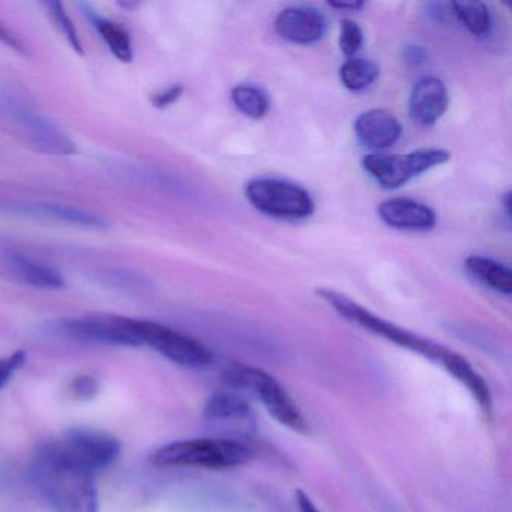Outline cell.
<instances>
[{
  "instance_id": "1",
  "label": "cell",
  "mask_w": 512,
  "mask_h": 512,
  "mask_svg": "<svg viewBox=\"0 0 512 512\" xmlns=\"http://www.w3.org/2000/svg\"><path fill=\"white\" fill-rule=\"evenodd\" d=\"M31 478L56 512H98L94 473L71 461L56 442L38 449Z\"/></svg>"
},
{
  "instance_id": "2",
  "label": "cell",
  "mask_w": 512,
  "mask_h": 512,
  "mask_svg": "<svg viewBox=\"0 0 512 512\" xmlns=\"http://www.w3.org/2000/svg\"><path fill=\"white\" fill-rule=\"evenodd\" d=\"M316 293L326 304L331 305L341 317L355 323L359 328L365 329L371 334L379 335V337L385 338V340L391 341V343L397 344L403 349L410 350V352L419 353V355L425 356V358L431 359L437 364H445L449 356L454 353V350L448 349L442 344L434 343V341L421 337L415 332L407 331V329L401 328V326L395 325V323L389 322L383 317L376 316V314L371 313L370 310L362 307L358 302L350 299L349 296L337 292V290L317 289Z\"/></svg>"
},
{
  "instance_id": "3",
  "label": "cell",
  "mask_w": 512,
  "mask_h": 512,
  "mask_svg": "<svg viewBox=\"0 0 512 512\" xmlns=\"http://www.w3.org/2000/svg\"><path fill=\"white\" fill-rule=\"evenodd\" d=\"M254 452L242 440L191 439L169 443L157 449L152 461L161 467H197L226 470L244 466L253 460Z\"/></svg>"
},
{
  "instance_id": "4",
  "label": "cell",
  "mask_w": 512,
  "mask_h": 512,
  "mask_svg": "<svg viewBox=\"0 0 512 512\" xmlns=\"http://www.w3.org/2000/svg\"><path fill=\"white\" fill-rule=\"evenodd\" d=\"M226 380L233 388L248 389L265 406L269 415L284 427L298 433H308L310 427L307 419L295 401L287 394L286 389L265 371L251 367H235L227 373Z\"/></svg>"
},
{
  "instance_id": "5",
  "label": "cell",
  "mask_w": 512,
  "mask_h": 512,
  "mask_svg": "<svg viewBox=\"0 0 512 512\" xmlns=\"http://www.w3.org/2000/svg\"><path fill=\"white\" fill-rule=\"evenodd\" d=\"M245 197L257 211L275 218L302 220L314 212L310 193L301 185L284 179H253L245 187Z\"/></svg>"
},
{
  "instance_id": "6",
  "label": "cell",
  "mask_w": 512,
  "mask_h": 512,
  "mask_svg": "<svg viewBox=\"0 0 512 512\" xmlns=\"http://www.w3.org/2000/svg\"><path fill=\"white\" fill-rule=\"evenodd\" d=\"M451 160L445 149H419L404 155L370 154L362 158L361 166L377 184L386 190H397L410 179L443 166Z\"/></svg>"
},
{
  "instance_id": "7",
  "label": "cell",
  "mask_w": 512,
  "mask_h": 512,
  "mask_svg": "<svg viewBox=\"0 0 512 512\" xmlns=\"http://www.w3.org/2000/svg\"><path fill=\"white\" fill-rule=\"evenodd\" d=\"M134 328L142 346L146 344L152 347L175 364L202 368L214 361V353L202 341L169 326L151 320L134 319Z\"/></svg>"
},
{
  "instance_id": "8",
  "label": "cell",
  "mask_w": 512,
  "mask_h": 512,
  "mask_svg": "<svg viewBox=\"0 0 512 512\" xmlns=\"http://www.w3.org/2000/svg\"><path fill=\"white\" fill-rule=\"evenodd\" d=\"M56 445L71 461L94 475L112 466L121 454L116 437L92 428H73Z\"/></svg>"
},
{
  "instance_id": "9",
  "label": "cell",
  "mask_w": 512,
  "mask_h": 512,
  "mask_svg": "<svg viewBox=\"0 0 512 512\" xmlns=\"http://www.w3.org/2000/svg\"><path fill=\"white\" fill-rule=\"evenodd\" d=\"M58 331L68 338L113 346H142L134 328V319L122 316H89L59 322Z\"/></svg>"
},
{
  "instance_id": "10",
  "label": "cell",
  "mask_w": 512,
  "mask_h": 512,
  "mask_svg": "<svg viewBox=\"0 0 512 512\" xmlns=\"http://www.w3.org/2000/svg\"><path fill=\"white\" fill-rule=\"evenodd\" d=\"M10 110L11 124L16 125L20 136H23L29 146L44 154H76V145L52 122L41 118L35 112H29L25 107L16 106Z\"/></svg>"
},
{
  "instance_id": "11",
  "label": "cell",
  "mask_w": 512,
  "mask_h": 512,
  "mask_svg": "<svg viewBox=\"0 0 512 512\" xmlns=\"http://www.w3.org/2000/svg\"><path fill=\"white\" fill-rule=\"evenodd\" d=\"M203 418L209 424L221 427L230 439L241 440L256 430V419L250 404L233 392H217L206 401Z\"/></svg>"
},
{
  "instance_id": "12",
  "label": "cell",
  "mask_w": 512,
  "mask_h": 512,
  "mask_svg": "<svg viewBox=\"0 0 512 512\" xmlns=\"http://www.w3.org/2000/svg\"><path fill=\"white\" fill-rule=\"evenodd\" d=\"M275 31L289 43L311 46L325 38L328 20L317 8L290 7L278 14Z\"/></svg>"
},
{
  "instance_id": "13",
  "label": "cell",
  "mask_w": 512,
  "mask_h": 512,
  "mask_svg": "<svg viewBox=\"0 0 512 512\" xmlns=\"http://www.w3.org/2000/svg\"><path fill=\"white\" fill-rule=\"evenodd\" d=\"M449 106L448 89L437 77H424L413 86L409 98L410 118L421 127L436 124Z\"/></svg>"
},
{
  "instance_id": "14",
  "label": "cell",
  "mask_w": 512,
  "mask_h": 512,
  "mask_svg": "<svg viewBox=\"0 0 512 512\" xmlns=\"http://www.w3.org/2000/svg\"><path fill=\"white\" fill-rule=\"evenodd\" d=\"M377 214L386 226L412 232L431 230L437 221L436 212L430 206L407 197L385 200L377 208Z\"/></svg>"
},
{
  "instance_id": "15",
  "label": "cell",
  "mask_w": 512,
  "mask_h": 512,
  "mask_svg": "<svg viewBox=\"0 0 512 512\" xmlns=\"http://www.w3.org/2000/svg\"><path fill=\"white\" fill-rule=\"evenodd\" d=\"M353 130L358 142L364 148L373 149V151L391 148L403 133V127L397 116L385 109H373L361 113L356 118Z\"/></svg>"
},
{
  "instance_id": "16",
  "label": "cell",
  "mask_w": 512,
  "mask_h": 512,
  "mask_svg": "<svg viewBox=\"0 0 512 512\" xmlns=\"http://www.w3.org/2000/svg\"><path fill=\"white\" fill-rule=\"evenodd\" d=\"M5 263L11 274L16 275L23 283L38 289L58 290L65 286L61 272L52 266L37 262L19 251L10 250L5 253Z\"/></svg>"
},
{
  "instance_id": "17",
  "label": "cell",
  "mask_w": 512,
  "mask_h": 512,
  "mask_svg": "<svg viewBox=\"0 0 512 512\" xmlns=\"http://www.w3.org/2000/svg\"><path fill=\"white\" fill-rule=\"evenodd\" d=\"M22 212L35 217L73 224V226L86 227V229L106 230L109 227V223L100 215L74 208V206L59 205V203H34V205L23 206Z\"/></svg>"
},
{
  "instance_id": "18",
  "label": "cell",
  "mask_w": 512,
  "mask_h": 512,
  "mask_svg": "<svg viewBox=\"0 0 512 512\" xmlns=\"http://www.w3.org/2000/svg\"><path fill=\"white\" fill-rule=\"evenodd\" d=\"M82 10L89 22L97 29L113 56L124 64H131L134 59L133 41H131L127 29L112 20L104 19L89 5L83 4Z\"/></svg>"
},
{
  "instance_id": "19",
  "label": "cell",
  "mask_w": 512,
  "mask_h": 512,
  "mask_svg": "<svg viewBox=\"0 0 512 512\" xmlns=\"http://www.w3.org/2000/svg\"><path fill=\"white\" fill-rule=\"evenodd\" d=\"M443 368L448 371L451 376H454L461 385L466 386L467 391L472 394V397L478 401L481 409L485 413L491 412L493 407V398H491L490 388H488L485 380L476 373L475 368L469 364L467 359L458 353H452L451 358L443 364Z\"/></svg>"
},
{
  "instance_id": "20",
  "label": "cell",
  "mask_w": 512,
  "mask_h": 512,
  "mask_svg": "<svg viewBox=\"0 0 512 512\" xmlns=\"http://www.w3.org/2000/svg\"><path fill=\"white\" fill-rule=\"evenodd\" d=\"M464 266L484 286L502 295H511L512 272L508 266L484 256H469Z\"/></svg>"
},
{
  "instance_id": "21",
  "label": "cell",
  "mask_w": 512,
  "mask_h": 512,
  "mask_svg": "<svg viewBox=\"0 0 512 512\" xmlns=\"http://www.w3.org/2000/svg\"><path fill=\"white\" fill-rule=\"evenodd\" d=\"M452 10L458 22L476 38H485L490 34L493 19L490 10L482 2H452Z\"/></svg>"
},
{
  "instance_id": "22",
  "label": "cell",
  "mask_w": 512,
  "mask_h": 512,
  "mask_svg": "<svg viewBox=\"0 0 512 512\" xmlns=\"http://www.w3.org/2000/svg\"><path fill=\"white\" fill-rule=\"evenodd\" d=\"M340 80L344 88L352 92H361L370 88L377 77L379 68L373 61L365 58H349L340 67Z\"/></svg>"
},
{
  "instance_id": "23",
  "label": "cell",
  "mask_w": 512,
  "mask_h": 512,
  "mask_svg": "<svg viewBox=\"0 0 512 512\" xmlns=\"http://www.w3.org/2000/svg\"><path fill=\"white\" fill-rule=\"evenodd\" d=\"M233 104L236 109L247 116V118L259 119L265 118L271 109V101H269L268 94L263 89L257 88L253 85H241L232 89Z\"/></svg>"
},
{
  "instance_id": "24",
  "label": "cell",
  "mask_w": 512,
  "mask_h": 512,
  "mask_svg": "<svg viewBox=\"0 0 512 512\" xmlns=\"http://www.w3.org/2000/svg\"><path fill=\"white\" fill-rule=\"evenodd\" d=\"M47 10L52 14L53 20H55L62 34L67 38L68 44L73 47L74 52L79 53L80 56L85 55L79 32H77L73 20L68 16L67 11H65L64 5H62L61 2H50V4H47Z\"/></svg>"
},
{
  "instance_id": "25",
  "label": "cell",
  "mask_w": 512,
  "mask_h": 512,
  "mask_svg": "<svg viewBox=\"0 0 512 512\" xmlns=\"http://www.w3.org/2000/svg\"><path fill=\"white\" fill-rule=\"evenodd\" d=\"M338 44H340V50L344 55L355 58L356 53L364 44V32H362L361 26L353 20H341Z\"/></svg>"
},
{
  "instance_id": "26",
  "label": "cell",
  "mask_w": 512,
  "mask_h": 512,
  "mask_svg": "<svg viewBox=\"0 0 512 512\" xmlns=\"http://www.w3.org/2000/svg\"><path fill=\"white\" fill-rule=\"evenodd\" d=\"M185 88L182 85H172L169 88L163 89V91L155 92L149 97L151 100L152 106L158 110H166L169 109L170 106L176 103V101L181 100L182 95H184Z\"/></svg>"
},
{
  "instance_id": "27",
  "label": "cell",
  "mask_w": 512,
  "mask_h": 512,
  "mask_svg": "<svg viewBox=\"0 0 512 512\" xmlns=\"http://www.w3.org/2000/svg\"><path fill=\"white\" fill-rule=\"evenodd\" d=\"M25 361L26 353L22 352V350L14 352L13 355L8 356V358H0V389L7 385L8 380L25 364Z\"/></svg>"
},
{
  "instance_id": "28",
  "label": "cell",
  "mask_w": 512,
  "mask_h": 512,
  "mask_svg": "<svg viewBox=\"0 0 512 512\" xmlns=\"http://www.w3.org/2000/svg\"><path fill=\"white\" fill-rule=\"evenodd\" d=\"M98 383L94 377L79 376L74 379L73 392L79 398H91L92 395L97 394Z\"/></svg>"
},
{
  "instance_id": "29",
  "label": "cell",
  "mask_w": 512,
  "mask_h": 512,
  "mask_svg": "<svg viewBox=\"0 0 512 512\" xmlns=\"http://www.w3.org/2000/svg\"><path fill=\"white\" fill-rule=\"evenodd\" d=\"M0 43H4L5 46L16 50V52L22 53V55H25L26 53L25 43H23V41L20 40V38L2 22H0Z\"/></svg>"
},
{
  "instance_id": "30",
  "label": "cell",
  "mask_w": 512,
  "mask_h": 512,
  "mask_svg": "<svg viewBox=\"0 0 512 512\" xmlns=\"http://www.w3.org/2000/svg\"><path fill=\"white\" fill-rule=\"evenodd\" d=\"M404 58H406V61L409 62V64H422V62L425 61V58H427V53H425V50L422 49V47H407V49L404 50Z\"/></svg>"
},
{
  "instance_id": "31",
  "label": "cell",
  "mask_w": 512,
  "mask_h": 512,
  "mask_svg": "<svg viewBox=\"0 0 512 512\" xmlns=\"http://www.w3.org/2000/svg\"><path fill=\"white\" fill-rule=\"evenodd\" d=\"M328 5L335 10L359 11L364 8L365 4L361 0H353V2H329Z\"/></svg>"
},
{
  "instance_id": "32",
  "label": "cell",
  "mask_w": 512,
  "mask_h": 512,
  "mask_svg": "<svg viewBox=\"0 0 512 512\" xmlns=\"http://www.w3.org/2000/svg\"><path fill=\"white\" fill-rule=\"evenodd\" d=\"M298 505L301 512H320L319 509L316 508V505L311 502L310 497L302 493V491L298 493Z\"/></svg>"
},
{
  "instance_id": "33",
  "label": "cell",
  "mask_w": 512,
  "mask_h": 512,
  "mask_svg": "<svg viewBox=\"0 0 512 512\" xmlns=\"http://www.w3.org/2000/svg\"><path fill=\"white\" fill-rule=\"evenodd\" d=\"M121 7H124V8H136L137 7V4H134V2H121Z\"/></svg>"
}]
</instances>
